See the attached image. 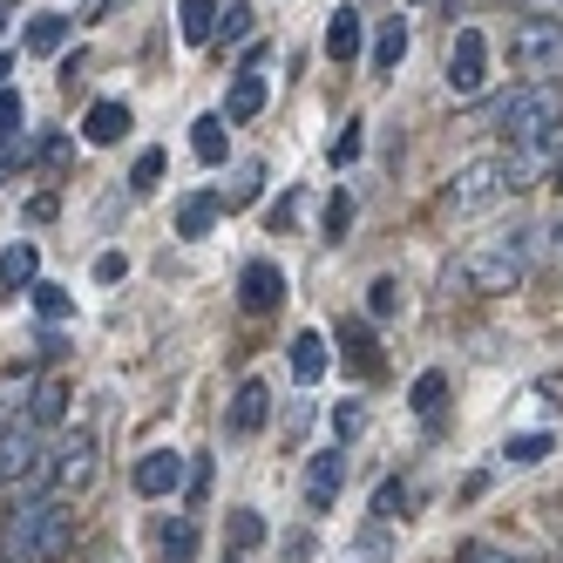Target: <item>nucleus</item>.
Returning <instances> with one entry per match:
<instances>
[{"label":"nucleus","instance_id":"nucleus-1","mask_svg":"<svg viewBox=\"0 0 563 563\" xmlns=\"http://www.w3.org/2000/svg\"><path fill=\"white\" fill-rule=\"evenodd\" d=\"M530 164L509 150V156H475V164H462L455 177H449V190H441V211L449 218H475V211H489V205H503L509 190H530Z\"/></svg>","mask_w":563,"mask_h":563},{"label":"nucleus","instance_id":"nucleus-2","mask_svg":"<svg viewBox=\"0 0 563 563\" xmlns=\"http://www.w3.org/2000/svg\"><path fill=\"white\" fill-rule=\"evenodd\" d=\"M75 543V522L62 496H27L8 516V563H55Z\"/></svg>","mask_w":563,"mask_h":563},{"label":"nucleus","instance_id":"nucleus-3","mask_svg":"<svg viewBox=\"0 0 563 563\" xmlns=\"http://www.w3.org/2000/svg\"><path fill=\"white\" fill-rule=\"evenodd\" d=\"M537 224H509V231H496V238H482V245L462 258V278L475 292H509V286H522V272H530V258H537Z\"/></svg>","mask_w":563,"mask_h":563},{"label":"nucleus","instance_id":"nucleus-4","mask_svg":"<svg viewBox=\"0 0 563 563\" xmlns=\"http://www.w3.org/2000/svg\"><path fill=\"white\" fill-rule=\"evenodd\" d=\"M496 130L509 150H543V143H563V96L550 82H530L496 102Z\"/></svg>","mask_w":563,"mask_h":563},{"label":"nucleus","instance_id":"nucleus-5","mask_svg":"<svg viewBox=\"0 0 563 563\" xmlns=\"http://www.w3.org/2000/svg\"><path fill=\"white\" fill-rule=\"evenodd\" d=\"M48 482V455H42V428L27 415L0 428V489H42Z\"/></svg>","mask_w":563,"mask_h":563},{"label":"nucleus","instance_id":"nucleus-6","mask_svg":"<svg viewBox=\"0 0 563 563\" xmlns=\"http://www.w3.org/2000/svg\"><path fill=\"white\" fill-rule=\"evenodd\" d=\"M509 62L522 75H556L563 68V14H530L509 27Z\"/></svg>","mask_w":563,"mask_h":563},{"label":"nucleus","instance_id":"nucleus-7","mask_svg":"<svg viewBox=\"0 0 563 563\" xmlns=\"http://www.w3.org/2000/svg\"><path fill=\"white\" fill-rule=\"evenodd\" d=\"M441 82H449V96H482V82H489V34L462 27L449 42V62H441Z\"/></svg>","mask_w":563,"mask_h":563},{"label":"nucleus","instance_id":"nucleus-8","mask_svg":"<svg viewBox=\"0 0 563 563\" xmlns=\"http://www.w3.org/2000/svg\"><path fill=\"white\" fill-rule=\"evenodd\" d=\"M48 482H55L62 496H75V489H89V482H96V434L89 428H68L62 434V449L48 455Z\"/></svg>","mask_w":563,"mask_h":563},{"label":"nucleus","instance_id":"nucleus-9","mask_svg":"<svg viewBox=\"0 0 563 563\" xmlns=\"http://www.w3.org/2000/svg\"><path fill=\"white\" fill-rule=\"evenodd\" d=\"M278 299H286V272H278L272 258H245V265H238V306H245V312H272Z\"/></svg>","mask_w":563,"mask_h":563},{"label":"nucleus","instance_id":"nucleus-10","mask_svg":"<svg viewBox=\"0 0 563 563\" xmlns=\"http://www.w3.org/2000/svg\"><path fill=\"white\" fill-rule=\"evenodd\" d=\"M184 468H190V455H177V449H150V455L136 462V475H130V482H136V496H150V503H156V496L184 489Z\"/></svg>","mask_w":563,"mask_h":563},{"label":"nucleus","instance_id":"nucleus-11","mask_svg":"<svg viewBox=\"0 0 563 563\" xmlns=\"http://www.w3.org/2000/svg\"><path fill=\"white\" fill-rule=\"evenodd\" d=\"M340 482H346V449H319L306 462V509H333Z\"/></svg>","mask_w":563,"mask_h":563},{"label":"nucleus","instance_id":"nucleus-12","mask_svg":"<svg viewBox=\"0 0 563 563\" xmlns=\"http://www.w3.org/2000/svg\"><path fill=\"white\" fill-rule=\"evenodd\" d=\"M265 415H272V387H265V380H245V387L231 394V408H224V428H231V434H258Z\"/></svg>","mask_w":563,"mask_h":563},{"label":"nucleus","instance_id":"nucleus-13","mask_svg":"<svg viewBox=\"0 0 563 563\" xmlns=\"http://www.w3.org/2000/svg\"><path fill=\"white\" fill-rule=\"evenodd\" d=\"M333 340H340V360H346L353 374H380V346H374V327H367V319H340Z\"/></svg>","mask_w":563,"mask_h":563},{"label":"nucleus","instance_id":"nucleus-14","mask_svg":"<svg viewBox=\"0 0 563 563\" xmlns=\"http://www.w3.org/2000/svg\"><path fill=\"white\" fill-rule=\"evenodd\" d=\"M82 136H89V143H123V136H130V102H115V96L89 102V115H82Z\"/></svg>","mask_w":563,"mask_h":563},{"label":"nucleus","instance_id":"nucleus-15","mask_svg":"<svg viewBox=\"0 0 563 563\" xmlns=\"http://www.w3.org/2000/svg\"><path fill=\"white\" fill-rule=\"evenodd\" d=\"M34 278H42V245H34V238H21V245L0 252V286L8 292H27Z\"/></svg>","mask_w":563,"mask_h":563},{"label":"nucleus","instance_id":"nucleus-16","mask_svg":"<svg viewBox=\"0 0 563 563\" xmlns=\"http://www.w3.org/2000/svg\"><path fill=\"white\" fill-rule=\"evenodd\" d=\"M360 34H367V21H360V8H333L327 14V55L346 68L353 55H360Z\"/></svg>","mask_w":563,"mask_h":563},{"label":"nucleus","instance_id":"nucleus-17","mask_svg":"<svg viewBox=\"0 0 563 563\" xmlns=\"http://www.w3.org/2000/svg\"><path fill=\"white\" fill-rule=\"evenodd\" d=\"M224 218V205H218V190H190L184 205H177V238H211V224Z\"/></svg>","mask_w":563,"mask_h":563},{"label":"nucleus","instance_id":"nucleus-18","mask_svg":"<svg viewBox=\"0 0 563 563\" xmlns=\"http://www.w3.org/2000/svg\"><path fill=\"white\" fill-rule=\"evenodd\" d=\"M68 27H75V21L48 8V14H34V21H27V34H21V48H27V55H62V48H68Z\"/></svg>","mask_w":563,"mask_h":563},{"label":"nucleus","instance_id":"nucleus-19","mask_svg":"<svg viewBox=\"0 0 563 563\" xmlns=\"http://www.w3.org/2000/svg\"><path fill=\"white\" fill-rule=\"evenodd\" d=\"M218 0H177V34H184V42L190 48H205L211 42V34H218Z\"/></svg>","mask_w":563,"mask_h":563},{"label":"nucleus","instance_id":"nucleus-20","mask_svg":"<svg viewBox=\"0 0 563 563\" xmlns=\"http://www.w3.org/2000/svg\"><path fill=\"white\" fill-rule=\"evenodd\" d=\"M265 109V82H258V75H245V68H238V82H231V96H224V123H252V115Z\"/></svg>","mask_w":563,"mask_h":563},{"label":"nucleus","instance_id":"nucleus-21","mask_svg":"<svg viewBox=\"0 0 563 563\" xmlns=\"http://www.w3.org/2000/svg\"><path fill=\"white\" fill-rule=\"evenodd\" d=\"M231 123H224V115H197V123H190V150H197V164H224V156H231V136H224Z\"/></svg>","mask_w":563,"mask_h":563},{"label":"nucleus","instance_id":"nucleus-22","mask_svg":"<svg viewBox=\"0 0 563 563\" xmlns=\"http://www.w3.org/2000/svg\"><path fill=\"white\" fill-rule=\"evenodd\" d=\"M327 360L333 353H327V340H319V333H292V380L299 387H312L319 374H327Z\"/></svg>","mask_w":563,"mask_h":563},{"label":"nucleus","instance_id":"nucleus-23","mask_svg":"<svg viewBox=\"0 0 563 563\" xmlns=\"http://www.w3.org/2000/svg\"><path fill=\"white\" fill-rule=\"evenodd\" d=\"M62 415H68V387H62V380L27 387V421H34V428H55Z\"/></svg>","mask_w":563,"mask_h":563},{"label":"nucleus","instance_id":"nucleus-24","mask_svg":"<svg viewBox=\"0 0 563 563\" xmlns=\"http://www.w3.org/2000/svg\"><path fill=\"white\" fill-rule=\"evenodd\" d=\"M400 55H408V21H380V34H374V75H394L400 68Z\"/></svg>","mask_w":563,"mask_h":563},{"label":"nucleus","instance_id":"nucleus-25","mask_svg":"<svg viewBox=\"0 0 563 563\" xmlns=\"http://www.w3.org/2000/svg\"><path fill=\"white\" fill-rule=\"evenodd\" d=\"M258 190H265V164L252 156V164H238V184L218 190V205H224V211H245V205H258Z\"/></svg>","mask_w":563,"mask_h":563},{"label":"nucleus","instance_id":"nucleus-26","mask_svg":"<svg viewBox=\"0 0 563 563\" xmlns=\"http://www.w3.org/2000/svg\"><path fill=\"white\" fill-rule=\"evenodd\" d=\"M27 299H34V312H42L48 327L75 319V292H68V286H48V278H34V286H27Z\"/></svg>","mask_w":563,"mask_h":563},{"label":"nucleus","instance_id":"nucleus-27","mask_svg":"<svg viewBox=\"0 0 563 563\" xmlns=\"http://www.w3.org/2000/svg\"><path fill=\"white\" fill-rule=\"evenodd\" d=\"M156 550H164V563H197V522H164L156 530Z\"/></svg>","mask_w":563,"mask_h":563},{"label":"nucleus","instance_id":"nucleus-28","mask_svg":"<svg viewBox=\"0 0 563 563\" xmlns=\"http://www.w3.org/2000/svg\"><path fill=\"white\" fill-rule=\"evenodd\" d=\"M441 400H449V374H441V367H428V374L415 380V394H408V408H415L421 421H434V415H441Z\"/></svg>","mask_w":563,"mask_h":563},{"label":"nucleus","instance_id":"nucleus-29","mask_svg":"<svg viewBox=\"0 0 563 563\" xmlns=\"http://www.w3.org/2000/svg\"><path fill=\"white\" fill-rule=\"evenodd\" d=\"M550 449H556L550 434H509V441H503V462H509V468H537Z\"/></svg>","mask_w":563,"mask_h":563},{"label":"nucleus","instance_id":"nucleus-30","mask_svg":"<svg viewBox=\"0 0 563 563\" xmlns=\"http://www.w3.org/2000/svg\"><path fill=\"white\" fill-rule=\"evenodd\" d=\"M265 543V516L258 509H231V550L245 556V550H258Z\"/></svg>","mask_w":563,"mask_h":563},{"label":"nucleus","instance_id":"nucleus-31","mask_svg":"<svg viewBox=\"0 0 563 563\" xmlns=\"http://www.w3.org/2000/svg\"><path fill=\"white\" fill-rule=\"evenodd\" d=\"M353 218H360V205H353L346 190H333V197H327V238H333V245H340V238L353 231Z\"/></svg>","mask_w":563,"mask_h":563},{"label":"nucleus","instance_id":"nucleus-32","mask_svg":"<svg viewBox=\"0 0 563 563\" xmlns=\"http://www.w3.org/2000/svg\"><path fill=\"white\" fill-rule=\"evenodd\" d=\"M367 312L374 319H394L400 312V278H374V286H367Z\"/></svg>","mask_w":563,"mask_h":563},{"label":"nucleus","instance_id":"nucleus-33","mask_svg":"<svg viewBox=\"0 0 563 563\" xmlns=\"http://www.w3.org/2000/svg\"><path fill=\"white\" fill-rule=\"evenodd\" d=\"M164 164H170L164 150H143V156H136V170H130V190H136V197H143V190H156V177H164Z\"/></svg>","mask_w":563,"mask_h":563},{"label":"nucleus","instance_id":"nucleus-34","mask_svg":"<svg viewBox=\"0 0 563 563\" xmlns=\"http://www.w3.org/2000/svg\"><path fill=\"white\" fill-rule=\"evenodd\" d=\"M238 34H252V8H245V0H231V8L218 14V34H211V42H238Z\"/></svg>","mask_w":563,"mask_h":563},{"label":"nucleus","instance_id":"nucleus-35","mask_svg":"<svg viewBox=\"0 0 563 563\" xmlns=\"http://www.w3.org/2000/svg\"><path fill=\"white\" fill-rule=\"evenodd\" d=\"M400 503H408V482H400V475H387L380 489H374V516L387 522V516H400Z\"/></svg>","mask_w":563,"mask_h":563},{"label":"nucleus","instance_id":"nucleus-36","mask_svg":"<svg viewBox=\"0 0 563 563\" xmlns=\"http://www.w3.org/2000/svg\"><path fill=\"white\" fill-rule=\"evenodd\" d=\"M360 428H367V408H360V400H340V408H333V434H340V449H346Z\"/></svg>","mask_w":563,"mask_h":563},{"label":"nucleus","instance_id":"nucleus-37","mask_svg":"<svg viewBox=\"0 0 563 563\" xmlns=\"http://www.w3.org/2000/svg\"><path fill=\"white\" fill-rule=\"evenodd\" d=\"M211 496V455H190V489H184V509H197Z\"/></svg>","mask_w":563,"mask_h":563},{"label":"nucleus","instance_id":"nucleus-38","mask_svg":"<svg viewBox=\"0 0 563 563\" xmlns=\"http://www.w3.org/2000/svg\"><path fill=\"white\" fill-rule=\"evenodd\" d=\"M360 130H367V123H346V130L333 136V150H327V156H333V164H340V170H346V164H353V156H360V143H367V136H360Z\"/></svg>","mask_w":563,"mask_h":563},{"label":"nucleus","instance_id":"nucleus-39","mask_svg":"<svg viewBox=\"0 0 563 563\" xmlns=\"http://www.w3.org/2000/svg\"><path fill=\"white\" fill-rule=\"evenodd\" d=\"M21 123H27V102H21V96L8 89V96H0V136H14Z\"/></svg>","mask_w":563,"mask_h":563},{"label":"nucleus","instance_id":"nucleus-40","mask_svg":"<svg viewBox=\"0 0 563 563\" xmlns=\"http://www.w3.org/2000/svg\"><path fill=\"white\" fill-rule=\"evenodd\" d=\"M455 563H516L509 550H496V543H462L455 550Z\"/></svg>","mask_w":563,"mask_h":563},{"label":"nucleus","instance_id":"nucleus-41","mask_svg":"<svg viewBox=\"0 0 563 563\" xmlns=\"http://www.w3.org/2000/svg\"><path fill=\"white\" fill-rule=\"evenodd\" d=\"M292 218H299V190H286V197H278V205H272V218H265V224H272V231H286Z\"/></svg>","mask_w":563,"mask_h":563},{"label":"nucleus","instance_id":"nucleus-42","mask_svg":"<svg viewBox=\"0 0 563 563\" xmlns=\"http://www.w3.org/2000/svg\"><path fill=\"white\" fill-rule=\"evenodd\" d=\"M34 164H48V170H62V164H68V136H48L42 150H34Z\"/></svg>","mask_w":563,"mask_h":563},{"label":"nucleus","instance_id":"nucleus-43","mask_svg":"<svg viewBox=\"0 0 563 563\" xmlns=\"http://www.w3.org/2000/svg\"><path fill=\"white\" fill-rule=\"evenodd\" d=\"M123 272H130V258H123V252H102V258H96V278H102V286H115Z\"/></svg>","mask_w":563,"mask_h":563},{"label":"nucleus","instance_id":"nucleus-44","mask_svg":"<svg viewBox=\"0 0 563 563\" xmlns=\"http://www.w3.org/2000/svg\"><path fill=\"white\" fill-rule=\"evenodd\" d=\"M543 252H550V265H563V211L543 224Z\"/></svg>","mask_w":563,"mask_h":563},{"label":"nucleus","instance_id":"nucleus-45","mask_svg":"<svg viewBox=\"0 0 563 563\" xmlns=\"http://www.w3.org/2000/svg\"><path fill=\"white\" fill-rule=\"evenodd\" d=\"M306 556H312V537H306V530H299V537H286V563H306Z\"/></svg>","mask_w":563,"mask_h":563},{"label":"nucleus","instance_id":"nucleus-46","mask_svg":"<svg viewBox=\"0 0 563 563\" xmlns=\"http://www.w3.org/2000/svg\"><path fill=\"white\" fill-rule=\"evenodd\" d=\"M537 394L550 400V408H563V374H550V380H537Z\"/></svg>","mask_w":563,"mask_h":563},{"label":"nucleus","instance_id":"nucleus-47","mask_svg":"<svg viewBox=\"0 0 563 563\" xmlns=\"http://www.w3.org/2000/svg\"><path fill=\"white\" fill-rule=\"evenodd\" d=\"M8 75H14V55H0V96H8Z\"/></svg>","mask_w":563,"mask_h":563},{"label":"nucleus","instance_id":"nucleus-48","mask_svg":"<svg viewBox=\"0 0 563 563\" xmlns=\"http://www.w3.org/2000/svg\"><path fill=\"white\" fill-rule=\"evenodd\" d=\"M0 27H8V0H0Z\"/></svg>","mask_w":563,"mask_h":563},{"label":"nucleus","instance_id":"nucleus-49","mask_svg":"<svg viewBox=\"0 0 563 563\" xmlns=\"http://www.w3.org/2000/svg\"><path fill=\"white\" fill-rule=\"evenodd\" d=\"M224 563H245V556H238V550H231V556H224Z\"/></svg>","mask_w":563,"mask_h":563},{"label":"nucleus","instance_id":"nucleus-50","mask_svg":"<svg viewBox=\"0 0 563 563\" xmlns=\"http://www.w3.org/2000/svg\"><path fill=\"white\" fill-rule=\"evenodd\" d=\"M556 184H563V164H556Z\"/></svg>","mask_w":563,"mask_h":563}]
</instances>
